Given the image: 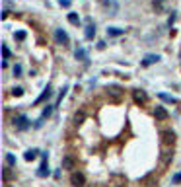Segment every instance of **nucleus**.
Wrapping results in <instances>:
<instances>
[{
  "mask_svg": "<svg viewBox=\"0 0 181 187\" xmlns=\"http://www.w3.org/2000/svg\"><path fill=\"white\" fill-rule=\"evenodd\" d=\"M55 41L59 45H68L70 43V37H68V33L64 30H55Z\"/></svg>",
  "mask_w": 181,
  "mask_h": 187,
  "instance_id": "obj_1",
  "label": "nucleus"
},
{
  "mask_svg": "<svg viewBox=\"0 0 181 187\" xmlns=\"http://www.w3.org/2000/svg\"><path fill=\"white\" fill-rule=\"evenodd\" d=\"M70 183H72L74 187H84V185H86V177H84V173L74 172L72 176H70Z\"/></svg>",
  "mask_w": 181,
  "mask_h": 187,
  "instance_id": "obj_2",
  "label": "nucleus"
},
{
  "mask_svg": "<svg viewBox=\"0 0 181 187\" xmlns=\"http://www.w3.org/2000/svg\"><path fill=\"white\" fill-rule=\"evenodd\" d=\"M12 123H14V127L22 129V131H26V129L29 127V121H27L26 115H18V117H14V119H12Z\"/></svg>",
  "mask_w": 181,
  "mask_h": 187,
  "instance_id": "obj_3",
  "label": "nucleus"
},
{
  "mask_svg": "<svg viewBox=\"0 0 181 187\" xmlns=\"http://www.w3.org/2000/svg\"><path fill=\"white\" fill-rule=\"evenodd\" d=\"M154 117L158 119V121H166L170 115H167V109L164 105H156V109H154Z\"/></svg>",
  "mask_w": 181,
  "mask_h": 187,
  "instance_id": "obj_4",
  "label": "nucleus"
},
{
  "mask_svg": "<svg viewBox=\"0 0 181 187\" xmlns=\"http://www.w3.org/2000/svg\"><path fill=\"white\" fill-rule=\"evenodd\" d=\"M43 156V164L39 166V170H37V176L39 177H47L49 176V164H47V154H41Z\"/></svg>",
  "mask_w": 181,
  "mask_h": 187,
  "instance_id": "obj_5",
  "label": "nucleus"
},
{
  "mask_svg": "<svg viewBox=\"0 0 181 187\" xmlns=\"http://www.w3.org/2000/svg\"><path fill=\"white\" fill-rule=\"evenodd\" d=\"M133 98H134V101H137V103H146L148 101V95L142 92V90H134V92H133Z\"/></svg>",
  "mask_w": 181,
  "mask_h": 187,
  "instance_id": "obj_6",
  "label": "nucleus"
},
{
  "mask_svg": "<svg viewBox=\"0 0 181 187\" xmlns=\"http://www.w3.org/2000/svg\"><path fill=\"white\" fill-rule=\"evenodd\" d=\"M162 57L160 55H146L144 59H142V66H150V64H156Z\"/></svg>",
  "mask_w": 181,
  "mask_h": 187,
  "instance_id": "obj_7",
  "label": "nucleus"
},
{
  "mask_svg": "<svg viewBox=\"0 0 181 187\" xmlns=\"http://www.w3.org/2000/svg\"><path fill=\"white\" fill-rule=\"evenodd\" d=\"M162 140L166 144H171L175 140V132L173 131H162Z\"/></svg>",
  "mask_w": 181,
  "mask_h": 187,
  "instance_id": "obj_8",
  "label": "nucleus"
},
{
  "mask_svg": "<svg viewBox=\"0 0 181 187\" xmlns=\"http://www.w3.org/2000/svg\"><path fill=\"white\" fill-rule=\"evenodd\" d=\"M37 154H39V152H37L35 148H31V150H26V154H23V160H26V162H31V160H35V158H37Z\"/></svg>",
  "mask_w": 181,
  "mask_h": 187,
  "instance_id": "obj_9",
  "label": "nucleus"
},
{
  "mask_svg": "<svg viewBox=\"0 0 181 187\" xmlns=\"http://www.w3.org/2000/svg\"><path fill=\"white\" fill-rule=\"evenodd\" d=\"M125 33V30H121V27H107V35L109 37H119Z\"/></svg>",
  "mask_w": 181,
  "mask_h": 187,
  "instance_id": "obj_10",
  "label": "nucleus"
},
{
  "mask_svg": "<svg viewBox=\"0 0 181 187\" xmlns=\"http://www.w3.org/2000/svg\"><path fill=\"white\" fill-rule=\"evenodd\" d=\"M86 39H94L96 37V26H92V23H88V27H86Z\"/></svg>",
  "mask_w": 181,
  "mask_h": 187,
  "instance_id": "obj_11",
  "label": "nucleus"
},
{
  "mask_svg": "<svg viewBox=\"0 0 181 187\" xmlns=\"http://www.w3.org/2000/svg\"><path fill=\"white\" fill-rule=\"evenodd\" d=\"M140 183L144 185V187H152V185H156V183H154V173H150V176L142 177V179H140Z\"/></svg>",
  "mask_w": 181,
  "mask_h": 187,
  "instance_id": "obj_12",
  "label": "nucleus"
},
{
  "mask_svg": "<svg viewBox=\"0 0 181 187\" xmlns=\"http://www.w3.org/2000/svg\"><path fill=\"white\" fill-rule=\"evenodd\" d=\"M63 168L64 170H74V160L70 156H64L63 158Z\"/></svg>",
  "mask_w": 181,
  "mask_h": 187,
  "instance_id": "obj_13",
  "label": "nucleus"
},
{
  "mask_svg": "<svg viewBox=\"0 0 181 187\" xmlns=\"http://www.w3.org/2000/svg\"><path fill=\"white\" fill-rule=\"evenodd\" d=\"M68 22H70L72 26H80V16L74 14V12H70V14H68Z\"/></svg>",
  "mask_w": 181,
  "mask_h": 187,
  "instance_id": "obj_14",
  "label": "nucleus"
},
{
  "mask_svg": "<svg viewBox=\"0 0 181 187\" xmlns=\"http://www.w3.org/2000/svg\"><path fill=\"white\" fill-rule=\"evenodd\" d=\"M49 95H51V86H47V88L43 90V94H41L39 98H37V101H35V103H41V101H43L45 98H49Z\"/></svg>",
  "mask_w": 181,
  "mask_h": 187,
  "instance_id": "obj_15",
  "label": "nucleus"
},
{
  "mask_svg": "<svg viewBox=\"0 0 181 187\" xmlns=\"http://www.w3.org/2000/svg\"><path fill=\"white\" fill-rule=\"evenodd\" d=\"M6 166L8 168H14L16 166V158H14V154H10V152H6Z\"/></svg>",
  "mask_w": 181,
  "mask_h": 187,
  "instance_id": "obj_16",
  "label": "nucleus"
},
{
  "mask_svg": "<svg viewBox=\"0 0 181 187\" xmlns=\"http://www.w3.org/2000/svg\"><path fill=\"white\" fill-rule=\"evenodd\" d=\"M74 57H76L78 61H88V57H86V51H84V49H76Z\"/></svg>",
  "mask_w": 181,
  "mask_h": 187,
  "instance_id": "obj_17",
  "label": "nucleus"
},
{
  "mask_svg": "<svg viewBox=\"0 0 181 187\" xmlns=\"http://www.w3.org/2000/svg\"><path fill=\"white\" fill-rule=\"evenodd\" d=\"M84 119H86V113H84V111H78V113L74 115V123H76V125L84 123Z\"/></svg>",
  "mask_w": 181,
  "mask_h": 187,
  "instance_id": "obj_18",
  "label": "nucleus"
},
{
  "mask_svg": "<svg viewBox=\"0 0 181 187\" xmlns=\"http://www.w3.org/2000/svg\"><path fill=\"white\" fill-rule=\"evenodd\" d=\"M51 113H53V105H47V107H45V109H43V117H41V119L49 117V115H51Z\"/></svg>",
  "mask_w": 181,
  "mask_h": 187,
  "instance_id": "obj_19",
  "label": "nucleus"
},
{
  "mask_svg": "<svg viewBox=\"0 0 181 187\" xmlns=\"http://www.w3.org/2000/svg\"><path fill=\"white\" fill-rule=\"evenodd\" d=\"M14 37H16L18 41H23V39H26V31H16Z\"/></svg>",
  "mask_w": 181,
  "mask_h": 187,
  "instance_id": "obj_20",
  "label": "nucleus"
},
{
  "mask_svg": "<svg viewBox=\"0 0 181 187\" xmlns=\"http://www.w3.org/2000/svg\"><path fill=\"white\" fill-rule=\"evenodd\" d=\"M12 95H16V98L23 95V88H14V90H12Z\"/></svg>",
  "mask_w": 181,
  "mask_h": 187,
  "instance_id": "obj_21",
  "label": "nucleus"
},
{
  "mask_svg": "<svg viewBox=\"0 0 181 187\" xmlns=\"http://www.w3.org/2000/svg\"><path fill=\"white\" fill-rule=\"evenodd\" d=\"M2 53H4V61H8V59H10V49H8L6 45L2 47Z\"/></svg>",
  "mask_w": 181,
  "mask_h": 187,
  "instance_id": "obj_22",
  "label": "nucleus"
},
{
  "mask_svg": "<svg viewBox=\"0 0 181 187\" xmlns=\"http://www.w3.org/2000/svg\"><path fill=\"white\" fill-rule=\"evenodd\" d=\"M160 98H162L164 101H170V103H173V101H175V99L171 98V95H166V94H160Z\"/></svg>",
  "mask_w": 181,
  "mask_h": 187,
  "instance_id": "obj_23",
  "label": "nucleus"
},
{
  "mask_svg": "<svg viewBox=\"0 0 181 187\" xmlns=\"http://www.w3.org/2000/svg\"><path fill=\"white\" fill-rule=\"evenodd\" d=\"M179 181H181V172H177L173 177H171V183H179Z\"/></svg>",
  "mask_w": 181,
  "mask_h": 187,
  "instance_id": "obj_24",
  "label": "nucleus"
},
{
  "mask_svg": "<svg viewBox=\"0 0 181 187\" xmlns=\"http://www.w3.org/2000/svg\"><path fill=\"white\" fill-rule=\"evenodd\" d=\"M154 8H156V10H162V8H164L162 0H154Z\"/></svg>",
  "mask_w": 181,
  "mask_h": 187,
  "instance_id": "obj_25",
  "label": "nucleus"
},
{
  "mask_svg": "<svg viewBox=\"0 0 181 187\" xmlns=\"http://www.w3.org/2000/svg\"><path fill=\"white\" fill-rule=\"evenodd\" d=\"M20 74H22V66L16 64V66H14V76H20Z\"/></svg>",
  "mask_w": 181,
  "mask_h": 187,
  "instance_id": "obj_26",
  "label": "nucleus"
},
{
  "mask_svg": "<svg viewBox=\"0 0 181 187\" xmlns=\"http://www.w3.org/2000/svg\"><path fill=\"white\" fill-rule=\"evenodd\" d=\"M59 4L63 8H68V6H70V0H59Z\"/></svg>",
  "mask_w": 181,
  "mask_h": 187,
  "instance_id": "obj_27",
  "label": "nucleus"
},
{
  "mask_svg": "<svg viewBox=\"0 0 181 187\" xmlns=\"http://www.w3.org/2000/svg\"><path fill=\"white\" fill-rule=\"evenodd\" d=\"M175 22V12H171V16H170V26Z\"/></svg>",
  "mask_w": 181,
  "mask_h": 187,
  "instance_id": "obj_28",
  "label": "nucleus"
},
{
  "mask_svg": "<svg viewBox=\"0 0 181 187\" xmlns=\"http://www.w3.org/2000/svg\"><path fill=\"white\" fill-rule=\"evenodd\" d=\"M8 14H10L8 10H2V20H6V18H8Z\"/></svg>",
  "mask_w": 181,
  "mask_h": 187,
  "instance_id": "obj_29",
  "label": "nucleus"
}]
</instances>
